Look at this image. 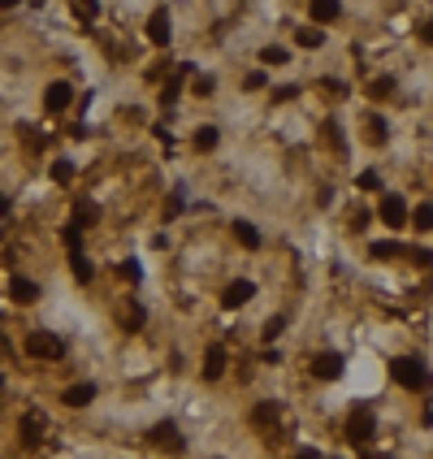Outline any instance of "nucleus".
I'll return each instance as SVG.
<instances>
[{
	"label": "nucleus",
	"mask_w": 433,
	"mask_h": 459,
	"mask_svg": "<svg viewBox=\"0 0 433 459\" xmlns=\"http://www.w3.org/2000/svg\"><path fill=\"white\" fill-rule=\"evenodd\" d=\"M390 377L403 390H425L429 386V368L421 364L416 355H398V359H390Z\"/></svg>",
	"instance_id": "1"
},
{
	"label": "nucleus",
	"mask_w": 433,
	"mask_h": 459,
	"mask_svg": "<svg viewBox=\"0 0 433 459\" xmlns=\"http://www.w3.org/2000/svg\"><path fill=\"white\" fill-rule=\"evenodd\" d=\"M26 351L35 359H61V355H66V342H61L57 334H48V330H35L26 338Z\"/></svg>",
	"instance_id": "2"
},
{
	"label": "nucleus",
	"mask_w": 433,
	"mask_h": 459,
	"mask_svg": "<svg viewBox=\"0 0 433 459\" xmlns=\"http://www.w3.org/2000/svg\"><path fill=\"white\" fill-rule=\"evenodd\" d=\"M343 368H347V359L338 351H316L312 355V377H316V382H338Z\"/></svg>",
	"instance_id": "3"
},
{
	"label": "nucleus",
	"mask_w": 433,
	"mask_h": 459,
	"mask_svg": "<svg viewBox=\"0 0 433 459\" xmlns=\"http://www.w3.org/2000/svg\"><path fill=\"white\" fill-rule=\"evenodd\" d=\"M148 447H160V451H173V455H178V451H182V433L173 429V420H160V424H152V429H148Z\"/></svg>",
	"instance_id": "4"
},
{
	"label": "nucleus",
	"mask_w": 433,
	"mask_h": 459,
	"mask_svg": "<svg viewBox=\"0 0 433 459\" xmlns=\"http://www.w3.org/2000/svg\"><path fill=\"white\" fill-rule=\"evenodd\" d=\"M373 433H377V420L368 416V412H356V416L347 420V442H356V447H368Z\"/></svg>",
	"instance_id": "5"
},
{
	"label": "nucleus",
	"mask_w": 433,
	"mask_h": 459,
	"mask_svg": "<svg viewBox=\"0 0 433 459\" xmlns=\"http://www.w3.org/2000/svg\"><path fill=\"white\" fill-rule=\"evenodd\" d=\"M251 294H256V286L247 282V277H238V282H230L226 290H221V308H226V312H234V308H243Z\"/></svg>",
	"instance_id": "6"
},
{
	"label": "nucleus",
	"mask_w": 433,
	"mask_h": 459,
	"mask_svg": "<svg viewBox=\"0 0 433 459\" xmlns=\"http://www.w3.org/2000/svg\"><path fill=\"white\" fill-rule=\"evenodd\" d=\"M377 212H381V221L394 225V230L407 221V204H403V195H381V208H377Z\"/></svg>",
	"instance_id": "7"
},
{
	"label": "nucleus",
	"mask_w": 433,
	"mask_h": 459,
	"mask_svg": "<svg viewBox=\"0 0 433 459\" xmlns=\"http://www.w3.org/2000/svg\"><path fill=\"white\" fill-rule=\"evenodd\" d=\"M9 299L30 308V303H39V286L30 282V277H13V282H9Z\"/></svg>",
	"instance_id": "8"
},
{
	"label": "nucleus",
	"mask_w": 433,
	"mask_h": 459,
	"mask_svg": "<svg viewBox=\"0 0 433 459\" xmlns=\"http://www.w3.org/2000/svg\"><path fill=\"white\" fill-rule=\"evenodd\" d=\"M44 104L52 109V113L70 109V104H74V87H70V83H48V91H44Z\"/></svg>",
	"instance_id": "9"
},
{
	"label": "nucleus",
	"mask_w": 433,
	"mask_h": 459,
	"mask_svg": "<svg viewBox=\"0 0 433 459\" xmlns=\"http://www.w3.org/2000/svg\"><path fill=\"white\" fill-rule=\"evenodd\" d=\"M148 39H152L156 48L169 44V9H152V18H148Z\"/></svg>",
	"instance_id": "10"
},
{
	"label": "nucleus",
	"mask_w": 433,
	"mask_h": 459,
	"mask_svg": "<svg viewBox=\"0 0 433 459\" xmlns=\"http://www.w3.org/2000/svg\"><path fill=\"white\" fill-rule=\"evenodd\" d=\"M308 13H312L316 26H325V22H338L343 5H338V0H308Z\"/></svg>",
	"instance_id": "11"
},
{
	"label": "nucleus",
	"mask_w": 433,
	"mask_h": 459,
	"mask_svg": "<svg viewBox=\"0 0 433 459\" xmlns=\"http://www.w3.org/2000/svg\"><path fill=\"white\" fill-rule=\"evenodd\" d=\"M226 373V347H208L204 351V382H217Z\"/></svg>",
	"instance_id": "12"
},
{
	"label": "nucleus",
	"mask_w": 433,
	"mask_h": 459,
	"mask_svg": "<svg viewBox=\"0 0 433 459\" xmlns=\"http://www.w3.org/2000/svg\"><path fill=\"white\" fill-rule=\"evenodd\" d=\"M61 399H66V407H87L95 399V382H74Z\"/></svg>",
	"instance_id": "13"
},
{
	"label": "nucleus",
	"mask_w": 433,
	"mask_h": 459,
	"mask_svg": "<svg viewBox=\"0 0 433 459\" xmlns=\"http://www.w3.org/2000/svg\"><path fill=\"white\" fill-rule=\"evenodd\" d=\"M295 44H299V48H320V44H325V30H320L316 22H308V26L295 30Z\"/></svg>",
	"instance_id": "14"
},
{
	"label": "nucleus",
	"mask_w": 433,
	"mask_h": 459,
	"mask_svg": "<svg viewBox=\"0 0 433 459\" xmlns=\"http://www.w3.org/2000/svg\"><path fill=\"white\" fill-rule=\"evenodd\" d=\"M234 234H238V243H243L247 252H256V247H260V230H256L251 221H234Z\"/></svg>",
	"instance_id": "15"
},
{
	"label": "nucleus",
	"mask_w": 433,
	"mask_h": 459,
	"mask_svg": "<svg viewBox=\"0 0 433 459\" xmlns=\"http://www.w3.org/2000/svg\"><path fill=\"white\" fill-rule=\"evenodd\" d=\"M221 143V135H217V126H200L195 130V147H200V152H213V147Z\"/></svg>",
	"instance_id": "16"
},
{
	"label": "nucleus",
	"mask_w": 433,
	"mask_h": 459,
	"mask_svg": "<svg viewBox=\"0 0 433 459\" xmlns=\"http://www.w3.org/2000/svg\"><path fill=\"white\" fill-rule=\"evenodd\" d=\"M260 61H264V65H286V61H291V53H286L282 44H264V48H260Z\"/></svg>",
	"instance_id": "17"
},
{
	"label": "nucleus",
	"mask_w": 433,
	"mask_h": 459,
	"mask_svg": "<svg viewBox=\"0 0 433 459\" xmlns=\"http://www.w3.org/2000/svg\"><path fill=\"white\" fill-rule=\"evenodd\" d=\"M412 225L421 230V234H429V230H433V204H421V208H416V212H412Z\"/></svg>",
	"instance_id": "18"
},
{
	"label": "nucleus",
	"mask_w": 433,
	"mask_h": 459,
	"mask_svg": "<svg viewBox=\"0 0 433 459\" xmlns=\"http://www.w3.org/2000/svg\"><path fill=\"white\" fill-rule=\"evenodd\" d=\"M70 265H74V277L87 286V282H91V260H87L83 252H74V256H70Z\"/></svg>",
	"instance_id": "19"
},
{
	"label": "nucleus",
	"mask_w": 433,
	"mask_h": 459,
	"mask_svg": "<svg viewBox=\"0 0 433 459\" xmlns=\"http://www.w3.org/2000/svg\"><path fill=\"white\" fill-rule=\"evenodd\" d=\"M61 243L70 247V256L83 252V230H78V225H66V230H61Z\"/></svg>",
	"instance_id": "20"
},
{
	"label": "nucleus",
	"mask_w": 433,
	"mask_h": 459,
	"mask_svg": "<svg viewBox=\"0 0 433 459\" xmlns=\"http://www.w3.org/2000/svg\"><path fill=\"white\" fill-rule=\"evenodd\" d=\"M74 225H78V230H87V225H95V204H87V200H83V204H78V212H74Z\"/></svg>",
	"instance_id": "21"
},
{
	"label": "nucleus",
	"mask_w": 433,
	"mask_h": 459,
	"mask_svg": "<svg viewBox=\"0 0 433 459\" xmlns=\"http://www.w3.org/2000/svg\"><path fill=\"white\" fill-rule=\"evenodd\" d=\"M282 330H286V317H269V321H264V330H260V338H264V342H273Z\"/></svg>",
	"instance_id": "22"
},
{
	"label": "nucleus",
	"mask_w": 433,
	"mask_h": 459,
	"mask_svg": "<svg viewBox=\"0 0 433 459\" xmlns=\"http://www.w3.org/2000/svg\"><path fill=\"white\" fill-rule=\"evenodd\" d=\"M70 178H74V165H70V160H57V165H52V182L70 187Z\"/></svg>",
	"instance_id": "23"
},
{
	"label": "nucleus",
	"mask_w": 433,
	"mask_h": 459,
	"mask_svg": "<svg viewBox=\"0 0 433 459\" xmlns=\"http://www.w3.org/2000/svg\"><path fill=\"white\" fill-rule=\"evenodd\" d=\"M368 91H373V100H381V95L394 91V78H373V83H368Z\"/></svg>",
	"instance_id": "24"
},
{
	"label": "nucleus",
	"mask_w": 433,
	"mask_h": 459,
	"mask_svg": "<svg viewBox=\"0 0 433 459\" xmlns=\"http://www.w3.org/2000/svg\"><path fill=\"white\" fill-rule=\"evenodd\" d=\"M117 273L126 277V282H139V277H143V269H139V260H122V265H117Z\"/></svg>",
	"instance_id": "25"
},
{
	"label": "nucleus",
	"mask_w": 433,
	"mask_h": 459,
	"mask_svg": "<svg viewBox=\"0 0 433 459\" xmlns=\"http://www.w3.org/2000/svg\"><path fill=\"white\" fill-rule=\"evenodd\" d=\"M373 260H390V256H398V243H373Z\"/></svg>",
	"instance_id": "26"
},
{
	"label": "nucleus",
	"mask_w": 433,
	"mask_h": 459,
	"mask_svg": "<svg viewBox=\"0 0 433 459\" xmlns=\"http://www.w3.org/2000/svg\"><path fill=\"white\" fill-rule=\"evenodd\" d=\"M39 433H44V424H39L35 416H26V420H22V438H26V442H39Z\"/></svg>",
	"instance_id": "27"
},
{
	"label": "nucleus",
	"mask_w": 433,
	"mask_h": 459,
	"mask_svg": "<svg viewBox=\"0 0 433 459\" xmlns=\"http://www.w3.org/2000/svg\"><path fill=\"white\" fill-rule=\"evenodd\" d=\"M360 191H381V174L377 169H364L360 174Z\"/></svg>",
	"instance_id": "28"
},
{
	"label": "nucleus",
	"mask_w": 433,
	"mask_h": 459,
	"mask_svg": "<svg viewBox=\"0 0 433 459\" xmlns=\"http://www.w3.org/2000/svg\"><path fill=\"white\" fill-rule=\"evenodd\" d=\"M368 135H373V143H386V122H381V118H368Z\"/></svg>",
	"instance_id": "29"
},
{
	"label": "nucleus",
	"mask_w": 433,
	"mask_h": 459,
	"mask_svg": "<svg viewBox=\"0 0 433 459\" xmlns=\"http://www.w3.org/2000/svg\"><path fill=\"white\" fill-rule=\"evenodd\" d=\"M273 416H278V403H260V407H256V424H269Z\"/></svg>",
	"instance_id": "30"
},
{
	"label": "nucleus",
	"mask_w": 433,
	"mask_h": 459,
	"mask_svg": "<svg viewBox=\"0 0 433 459\" xmlns=\"http://www.w3.org/2000/svg\"><path fill=\"white\" fill-rule=\"evenodd\" d=\"M243 87H247V91H260V87H264V74H260V70H251V74L243 78Z\"/></svg>",
	"instance_id": "31"
},
{
	"label": "nucleus",
	"mask_w": 433,
	"mask_h": 459,
	"mask_svg": "<svg viewBox=\"0 0 433 459\" xmlns=\"http://www.w3.org/2000/svg\"><path fill=\"white\" fill-rule=\"evenodd\" d=\"M217 91V78H195V95H213Z\"/></svg>",
	"instance_id": "32"
},
{
	"label": "nucleus",
	"mask_w": 433,
	"mask_h": 459,
	"mask_svg": "<svg viewBox=\"0 0 433 459\" xmlns=\"http://www.w3.org/2000/svg\"><path fill=\"white\" fill-rule=\"evenodd\" d=\"M178 212H186V208H182V195H169V208H165V217H178Z\"/></svg>",
	"instance_id": "33"
},
{
	"label": "nucleus",
	"mask_w": 433,
	"mask_h": 459,
	"mask_svg": "<svg viewBox=\"0 0 433 459\" xmlns=\"http://www.w3.org/2000/svg\"><path fill=\"white\" fill-rule=\"evenodd\" d=\"M412 260H416V265H425V269H429V265H433V252H425V247H416V252H412Z\"/></svg>",
	"instance_id": "34"
},
{
	"label": "nucleus",
	"mask_w": 433,
	"mask_h": 459,
	"mask_svg": "<svg viewBox=\"0 0 433 459\" xmlns=\"http://www.w3.org/2000/svg\"><path fill=\"white\" fill-rule=\"evenodd\" d=\"M78 9H83V18H95V13H100V5H95V0H78Z\"/></svg>",
	"instance_id": "35"
},
{
	"label": "nucleus",
	"mask_w": 433,
	"mask_h": 459,
	"mask_svg": "<svg viewBox=\"0 0 433 459\" xmlns=\"http://www.w3.org/2000/svg\"><path fill=\"white\" fill-rule=\"evenodd\" d=\"M126 325H131V330H139V325H143V308H131V317H126Z\"/></svg>",
	"instance_id": "36"
},
{
	"label": "nucleus",
	"mask_w": 433,
	"mask_h": 459,
	"mask_svg": "<svg viewBox=\"0 0 433 459\" xmlns=\"http://www.w3.org/2000/svg\"><path fill=\"white\" fill-rule=\"evenodd\" d=\"M273 95H278V100H295V95H299V87H278Z\"/></svg>",
	"instance_id": "37"
},
{
	"label": "nucleus",
	"mask_w": 433,
	"mask_h": 459,
	"mask_svg": "<svg viewBox=\"0 0 433 459\" xmlns=\"http://www.w3.org/2000/svg\"><path fill=\"white\" fill-rule=\"evenodd\" d=\"M421 39H425V44H433V22H425V26H421Z\"/></svg>",
	"instance_id": "38"
},
{
	"label": "nucleus",
	"mask_w": 433,
	"mask_h": 459,
	"mask_svg": "<svg viewBox=\"0 0 433 459\" xmlns=\"http://www.w3.org/2000/svg\"><path fill=\"white\" fill-rule=\"evenodd\" d=\"M13 5H18V0H0V9H13Z\"/></svg>",
	"instance_id": "39"
}]
</instances>
